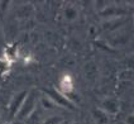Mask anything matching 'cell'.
<instances>
[{"label":"cell","mask_w":134,"mask_h":124,"mask_svg":"<svg viewBox=\"0 0 134 124\" xmlns=\"http://www.w3.org/2000/svg\"><path fill=\"white\" fill-rule=\"evenodd\" d=\"M39 105V94L34 90H29L27 98L24 99L22 106L19 108L18 113L15 114L14 120H19V122H27L36 111H37V106Z\"/></svg>","instance_id":"cell-1"},{"label":"cell","mask_w":134,"mask_h":124,"mask_svg":"<svg viewBox=\"0 0 134 124\" xmlns=\"http://www.w3.org/2000/svg\"><path fill=\"white\" fill-rule=\"evenodd\" d=\"M43 94H46L49 99H52V101L57 105V108H63V109H68V110L75 109V105L74 103L71 101V99L68 96H66L65 94H62L61 91L56 90V89H48Z\"/></svg>","instance_id":"cell-2"},{"label":"cell","mask_w":134,"mask_h":124,"mask_svg":"<svg viewBox=\"0 0 134 124\" xmlns=\"http://www.w3.org/2000/svg\"><path fill=\"white\" fill-rule=\"evenodd\" d=\"M28 91H29V90H22V91L15 93V94L12 96L10 101H9V104H8V110H9V115H10V118L14 119L15 114L18 113L19 108L22 106L23 101H24V99L27 98Z\"/></svg>","instance_id":"cell-3"},{"label":"cell","mask_w":134,"mask_h":124,"mask_svg":"<svg viewBox=\"0 0 134 124\" xmlns=\"http://www.w3.org/2000/svg\"><path fill=\"white\" fill-rule=\"evenodd\" d=\"M99 108L104 110L109 117H113L120 111V103L118 99H114V98H105Z\"/></svg>","instance_id":"cell-4"},{"label":"cell","mask_w":134,"mask_h":124,"mask_svg":"<svg viewBox=\"0 0 134 124\" xmlns=\"http://www.w3.org/2000/svg\"><path fill=\"white\" fill-rule=\"evenodd\" d=\"M83 76L87 81H95L97 79V65L94 61H89L83 66Z\"/></svg>","instance_id":"cell-5"},{"label":"cell","mask_w":134,"mask_h":124,"mask_svg":"<svg viewBox=\"0 0 134 124\" xmlns=\"http://www.w3.org/2000/svg\"><path fill=\"white\" fill-rule=\"evenodd\" d=\"M60 90L62 94L67 95L70 94V93H72V90H74V80H72V77L70 76V75H63V77L60 80Z\"/></svg>","instance_id":"cell-6"},{"label":"cell","mask_w":134,"mask_h":124,"mask_svg":"<svg viewBox=\"0 0 134 124\" xmlns=\"http://www.w3.org/2000/svg\"><path fill=\"white\" fill-rule=\"evenodd\" d=\"M91 117L95 124H109L110 123V117L105 113L104 110H101L100 108L92 110L91 113Z\"/></svg>","instance_id":"cell-7"},{"label":"cell","mask_w":134,"mask_h":124,"mask_svg":"<svg viewBox=\"0 0 134 124\" xmlns=\"http://www.w3.org/2000/svg\"><path fill=\"white\" fill-rule=\"evenodd\" d=\"M77 18H79V10L75 5H68L63 9V19L66 22L72 23L77 20Z\"/></svg>","instance_id":"cell-8"},{"label":"cell","mask_w":134,"mask_h":124,"mask_svg":"<svg viewBox=\"0 0 134 124\" xmlns=\"http://www.w3.org/2000/svg\"><path fill=\"white\" fill-rule=\"evenodd\" d=\"M39 105L44 110H54L57 108V105L52 101V99H49L46 94L39 95Z\"/></svg>","instance_id":"cell-9"},{"label":"cell","mask_w":134,"mask_h":124,"mask_svg":"<svg viewBox=\"0 0 134 124\" xmlns=\"http://www.w3.org/2000/svg\"><path fill=\"white\" fill-rule=\"evenodd\" d=\"M108 8H109V3H108V1H96V3H95V9H96L100 14L104 13Z\"/></svg>","instance_id":"cell-10"},{"label":"cell","mask_w":134,"mask_h":124,"mask_svg":"<svg viewBox=\"0 0 134 124\" xmlns=\"http://www.w3.org/2000/svg\"><path fill=\"white\" fill-rule=\"evenodd\" d=\"M62 119H63V118L61 117V115H57V117H49L48 119H46L43 124H58Z\"/></svg>","instance_id":"cell-11"},{"label":"cell","mask_w":134,"mask_h":124,"mask_svg":"<svg viewBox=\"0 0 134 124\" xmlns=\"http://www.w3.org/2000/svg\"><path fill=\"white\" fill-rule=\"evenodd\" d=\"M124 124H134V113L129 114V115L125 118V123Z\"/></svg>","instance_id":"cell-12"},{"label":"cell","mask_w":134,"mask_h":124,"mask_svg":"<svg viewBox=\"0 0 134 124\" xmlns=\"http://www.w3.org/2000/svg\"><path fill=\"white\" fill-rule=\"evenodd\" d=\"M5 124H25L24 122H19V120H12V122H8Z\"/></svg>","instance_id":"cell-13"},{"label":"cell","mask_w":134,"mask_h":124,"mask_svg":"<svg viewBox=\"0 0 134 124\" xmlns=\"http://www.w3.org/2000/svg\"><path fill=\"white\" fill-rule=\"evenodd\" d=\"M3 122V110H1V108H0V123Z\"/></svg>","instance_id":"cell-14"},{"label":"cell","mask_w":134,"mask_h":124,"mask_svg":"<svg viewBox=\"0 0 134 124\" xmlns=\"http://www.w3.org/2000/svg\"><path fill=\"white\" fill-rule=\"evenodd\" d=\"M72 124H79V123H72Z\"/></svg>","instance_id":"cell-15"},{"label":"cell","mask_w":134,"mask_h":124,"mask_svg":"<svg viewBox=\"0 0 134 124\" xmlns=\"http://www.w3.org/2000/svg\"><path fill=\"white\" fill-rule=\"evenodd\" d=\"M0 90H1V85H0Z\"/></svg>","instance_id":"cell-16"}]
</instances>
